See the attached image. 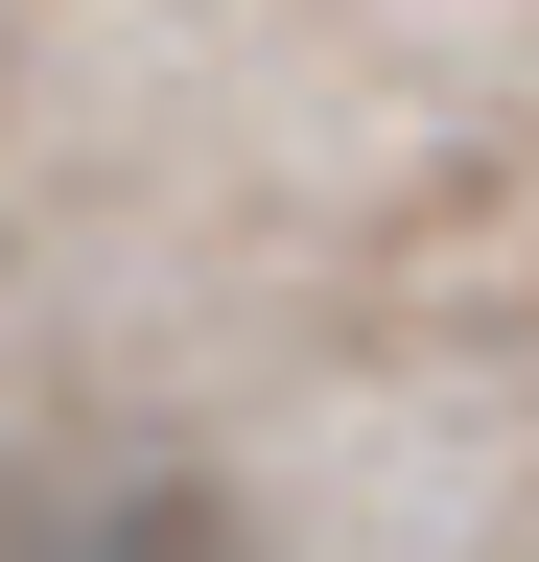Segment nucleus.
I'll return each instance as SVG.
<instances>
[{
    "instance_id": "1",
    "label": "nucleus",
    "mask_w": 539,
    "mask_h": 562,
    "mask_svg": "<svg viewBox=\"0 0 539 562\" xmlns=\"http://www.w3.org/2000/svg\"><path fill=\"white\" fill-rule=\"evenodd\" d=\"M47 562H235L212 492H94V516H47Z\"/></svg>"
}]
</instances>
